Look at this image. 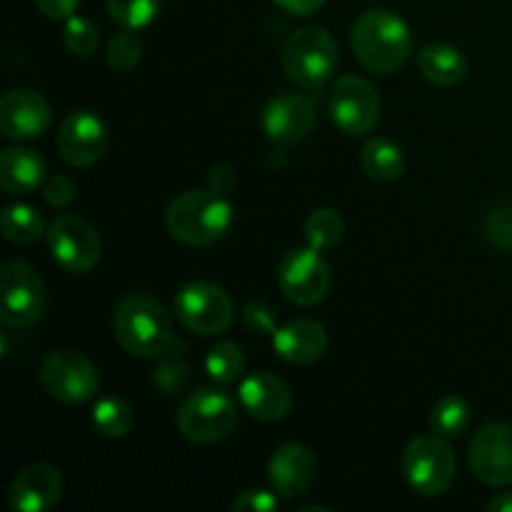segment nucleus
<instances>
[{
  "mask_svg": "<svg viewBox=\"0 0 512 512\" xmlns=\"http://www.w3.org/2000/svg\"><path fill=\"white\" fill-rule=\"evenodd\" d=\"M40 193H43L45 203H50L53 208H68L75 200V183L68 175H50L40 185Z\"/></svg>",
  "mask_w": 512,
  "mask_h": 512,
  "instance_id": "obj_35",
  "label": "nucleus"
},
{
  "mask_svg": "<svg viewBox=\"0 0 512 512\" xmlns=\"http://www.w3.org/2000/svg\"><path fill=\"white\" fill-rule=\"evenodd\" d=\"M113 333L135 358H163L175 343L170 313L145 293L120 300L113 315Z\"/></svg>",
  "mask_w": 512,
  "mask_h": 512,
  "instance_id": "obj_3",
  "label": "nucleus"
},
{
  "mask_svg": "<svg viewBox=\"0 0 512 512\" xmlns=\"http://www.w3.org/2000/svg\"><path fill=\"white\" fill-rule=\"evenodd\" d=\"M360 165L368 173V178L378 180V183H390V180H398L403 175L405 155L393 140L373 138L363 145Z\"/></svg>",
  "mask_w": 512,
  "mask_h": 512,
  "instance_id": "obj_23",
  "label": "nucleus"
},
{
  "mask_svg": "<svg viewBox=\"0 0 512 512\" xmlns=\"http://www.w3.org/2000/svg\"><path fill=\"white\" fill-rule=\"evenodd\" d=\"M48 308V293L38 270L25 260H8L0 268V323L23 330L38 323Z\"/></svg>",
  "mask_w": 512,
  "mask_h": 512,
  "instance_id": "obj_5",
  "label": "nucleus"
},
{
  "mask_svg": "<svg viewBox=\"0 0 512 512\" xmlns=\"http://www.w3.org/2000/svg\"><path fill=\"white\" fill-rule=\"evenodd\" d=\"M143 58V40L135 35V30L125 28L123 33H115L110 43L105 45V63L115 73H130Z\"/></svg>",
  "mask_w": 512,
  "mask_h": 512,
  "instance_id": "obj_29",
  "label": "nucleus"
},
{
  "mask_svg": "<svg viewBox=\"0 0 512 512\" xmlns=\"http://www.w3.org/2000/svg\"><path fill=\"white\" fill-rule=\"evenodd\" d=\"M208 183H210V188L218 190V193H223V195L230 193V188L235 185L233 168H228V165H215L208 175Z\"/></svg>",
  "mask_w": 512,
  "mask_h": 512,
  "instance_id": "obj_38",
  "label": "nucleus"
},
{
  "mask_svg": "<svg viewBox=\"0 0 512 512\" xmlns=\"http://www.w3.org/2000/svg\"><path fill=\"white\" fill-rule=\"evenodd\" d=\"M280 63L295 85L305 90H320L338 70V45L333 35L318 25L298 28L285 40Z\"/></svg>",
  "mask_w": 512,
  "mask_h": 512,
  "instance_id": "obj_4",
  "label": "nucleus"
},
{
  "mask_svg": "<svg viewBox=\"0 0 512 512\" xmlns=\"http://www.w3.org/2000/svg\"><path fill=\"white\" fill-rule=\"evenodd\" d=\"M40 385L53 400L80 405L93 398L100 388V375L93 360L78 350H55L40 365Z\"/></svg>",
  "mask_w": 512,
  "mask_h": 512,
  "instance_id": "obj_8",
  "label": "nucleus"
},
{
  "mask_svg": "<svg viewBox=\"0 0 512 512\" xmlns=\"http://www.w3.org/2000/svg\"><path fill=\"white\" fill-rule=\"evenodd\" d=\"M345 223L340 218L338 210L333 208H318L315 213H310V218L305 220V240H308L310 248L315 250H328L343 240Z\"/></svg>",
  "mask_w": 512,
  "mask_h": 512,
  "instance_id": "obj_26",
  "label": "nucleus"
},
{
  "mask_svg": "<svg viewBox=\"0 0 512 512\" xmlns=\"http://www.w3.org/2000/svg\"><path fill=\"white\" fill-rule=\"evenodd\" d=\"M470 470L490 488L512 485V425L488 423L470 443Z\"/></svg>",
  "mask_w": 512,
  "mask_h": 512,
  "instance_id": "obj_14",
  "label": "nucleus"
},
{
  "mask_svg": "<svg viewBox=\"0 0 512 512\" xmlns=\"http://www.w3.org/2000/svg\"><path fill=\"white\" fill-rule=\"evenodd\" d=\"M93 425L105 438H123L133 428V410L120 398H100L93 408Z\"/></svg>",
  "mask_w": 512,
  "mask_h": 512,
  "instance_id": "obj_27",
  "label": "nucleus"
},
{
  "mask_svg": "<svg viewBox=\"0 0 512 512\" xmlns=\"http://www.w3.org/2000/svg\"><path fill=\"white\" fill-rule=\"evenodd\" d=\"M333 123L350 138L373 133L380 123V95L373 85L358 75H345L333 85L328 98Z\"/></svg>",
  "mask_w": 512,
  "mask_h": 512,
  "instance_id": "obj_11",
  "label": "nucleus"
},
{
  "mask_svg": "<svg viewBox=\"0 0 512 512\" xmlns=\"http://www.w3.org/2000/svg\"><path fill=\"white\" fill-rule=\"evenodd\" d=\"M63 475L48 463H33L15 475L8 503L15 512H48L63 498Z\"/></svg>",
  "mask_w": 512,
  "mask_h": 512,
  "instance_id": "obj_17",
  "label": "nucleus"
},
{
  "mask_svg": "<svg viewBox=\"0 0 512 512\" xmlns=\"http://www.w3.org/2000/svg\"><path fill=\"white\" fill-rule=\"evenodd\" d=\"M240 405L255 420L275 423V420H283L290 413L293 395H290V388L278 375L268 373V370H258V373H250L240 383Z\"/></svg>",
  "mask_w": 512,
  "mask_h": 512,
  "instance_id": "obj_19",
  "label": "nucleus"
},
{
  "mask_svg": "<svg viewBox=\"0 0 512 512\" xmlns=\"http://www.w3.org/2000/svg\"><path fill=\"white\" fill-rule=\"evenodd\" d=\"M458 460L443 435H420L405 448L403 473L410 488L425 498L443 495L453 485Z\"/></svg>",
  "mask_w": 512,
  "mask_h": 512,
  "instance_id": "obj_7",
  "label": "nucleus"
},
{
  "mask_svg": "<svg viewBox=\"0 0 512 512\" xmlns=\"http://www.w3.org/2000/svg\"><path fill=\"white\" fill-rule=\"evenodd\" d=\"M420 73L440 88H453V85L463 83L465 73H468V60L460 53L455 45L448 43H430L420 50Z\"/></svg>",
  "mask_w": 512,
  "mask_h": 512,
  "instance_id": "obj_22",
  "label": "nucleus"
},
{
  "mask_svg": "<svg viewBox=\"0 0 512 512\" xmlns=\"http://www.w3.org/2000/svg\"><path fill=\"white\" fill-rule=\"evenodd\" d=\"M275 3L293 15H313L323 8L325 0H275Z\"/></svg>",
  "mask_w": 512,
  "mask_h": 512,
  "instance_id": "obj_39",
  "label": "nucleus"
},
{
  "mask_svg": "<svg viewBox=\"0 0 512 512\" xmlns=\"http://www.w3.org/2000/svg\"><path fill=\"white\" fill-rule=\"evenodd\" d=\"M235 425H238V403L220 388L195 390L178 410V430L190 443H220L233 433Z\"/></svg>",
  "mask_w": 512,
  "mask_h": 512,
  "instance_id": "obj_6",
  "label": "nucleus"
},
{
  "mask_svg": "<svg viewBox=\"0 0 512 512\" xmlns=\"http://www.w3.org/2000/svg\"><path fill=\"white\" fill-rule=\"evenodd\" d=\"M245 370L243 348L235 343H218L205 355V373L218 385L238 383Z\"/></svg>",
  "mask_w": 512,
  "mask_h": 512,
  "instance_id": "obj_25",
  "label": "nucleus"
},
{
  "mask_svg": "<svg viewBox=\"0 0 512 512\" xmlns=\"http://www.w3.org/2000/svg\"><path fill=\"white\" fill-rule=\"evenodd\" d=\"M350 45L363 68L375 75H390L413 53V33L393 10L370 8L353 23Z\"/></svg>",
  "mask_w": 512,
  "mask_h": 512,
  "instance_id": "obj_1",
  "label": "nucleus"
},
{
  "mask_svg": "<svg viewBox=\"0 0 512 512\" xmlns=\"http://www.w3.org/2000/svg\"><path fill=\"white\" fill-rule=\"evenodd\" d=\"M273 348L293 365L315 363L328 348V333L320 323L308 318L290 320L273 333Z\"/></svg>",
  "mask_w": 512,
  "mask_h": 512,
  "instance_id": "obj_20",
  "label": "nucleus"
},
{
  "mask_svg": "<svg viewBox=\"0 0 512 512\" xmlns=\"http://www.w3.org/2000/svg\"><path fill=\"white\" fill-rule=\"evenodd\" d=\"M315 455L300 443H288L273 453L268 463V478L275 493L285 500L300 498L310 490L315 480Z\"/></svg>",
  "mask_w": 512,
  "mask_h": 512,
  "instance_id": "obj_18",
  "label": "nucleus"
},
{
  "mask_svg": "<svg viewBox=\"0 0 512 512\" xmlns=\"http://www.w3.org/2000/svg\"><path fill=\"white\" fill-rule=\"evenodd\" d=\"M233 223V208L223 193L213 188H195L180 193L165 210L168 233L190 248L213 245L228 233Z\"/></svg>",
  "mask_w": 512,
  "mask_h": 512,
  "instance_id": "obj_2",
  "label": "nucleus"
},
{
  "mask_svg": "<svg viewBox=\"0 0 512 512\" xmlns=\"http://www.w3.org/2000/svg\"><path fill=\"white\" fill-rule=\"evenodd\" d=\"M50 255L60 268L85 275L103 258V243L93 225L80 215H58L45 230Z\"/></svg>",
  "mask_w": 512,
  "mask_h": 512,
  "instance_id": "obj_9",
  "label": "nucleus"
},
{
  "mask_svg": "<svg viewBox=\"0 0 512 512\" xmlns=\"http://www.w3.org/2000/svg\"><path fill=\"white\" fill-rule=\"evenodd\" d=\"M175 313L185 328L210 338V335L225 333L233 325L235 308L230 295L220 285L195 280L180 288L175 298Z\"/></svg>",
  "mask_w": 512,
  "mask_h": 512,
  "instance_id": "obj_10",
  "label": "nucleus"
},
{
  "mask_svg": "<svg viewBox=\"0 0 512 512\" xmlns=\"http://www.w3.org/2000/svg\"><path fill=\"white\" fill-rule=\"evenodd\" d=\"M0 228L3 235L15 245H30L45 233L43 215L33 208V205H8L0 218Z\"/></svg>",
  "mask_w": 512,
  "mask_h": 512,
  "instance_id": "obj_24",
  "label": "nucleus"
},
{
  "mask_svg": "<svg viewBox=\"0 0 512 512\" xmlns=\"http://www.w3.org/2000/svg\"><path fill=\"white\" fill-rule=\"evenodd\" d=\"M243 323L253 335H273L278 330L273 308L268 303H260V300H253V303L245 305Z\"/></svg>",
  "mask_w": 512,
  "mask_h": 512,
  "instance_id": "obj_34",
  "label": "nucleus"
},
{
  "mask_svg": "<svg viewBox=\"0 0 512 512\" xmlns=\"http://www.w3.org/2000/svg\"><path fill=\"white\" fill-rule=\"evenodd\" d=\"M485 238L495 250L512 253V200H503L490 208L485 218Z\"/></svg>",
  "mask_w": 512,
  "mask_h": 512,
  "instance_id": "obj_33",
  "label": "nucleus"
},
{
  "mask_svg": "<svg viewBox=\"0 0 512 512\" xmlns=\"http://www.w3.org/2000/svg\"><path fill=\"white\" fill-rule=\"evenodd\" d=\"M300 512H330L328 508H318V505H308V508H300Z\"/></svg>",
  "mask_w": 512,
  "mask_h": 512,
  "instance_id": "obj_41",
  "label": "nucleus"
},
{
  "mask_svg": "<svg viewBox=\"0 0 512 512\" xmlns=\"http://www.w3.org/2000/svg\"><path fill=\"white\" fill-rule=\"evenodd\" d=\"M110 18L128 30H140L160 13V0H105Z\"/></svg>",
  "mask_w": 512,
  "mask_h": 512,
  "instance_id": "obj_30",
  "label": "nucleus"
},
{
  "mask_svg": "<svg viewBox=\"0 0 512 512\" xmlns=\"http://www.w3.org/2000/svg\"><path fill=\"white\" fill-rule=\"evenodd\" d=\"M280 505V500L275 498L268 490H243L238 498L233 500V512H270Z\"/></svg>",
  "mask_w": 512,
  "mask_h": 512,
  "instance_id": "obj_36",
  "label": "nucleus"
},
{
  "mask_svg": "<svg viewBox=\"0 0 512 512\" xmlns=\"http://www.w3.org/2000/svg\"><path fill=\"white\" fill-rule=\"evenodd\" d=\"M63 43L78 58H93L100 48V30L95 28L93 20L70 15L63 28Z\"/></svg>",
  "mask_w": 512,
  "mask_h": 512,
  "instance_id": "obj_32",
  "label": "nucleus"
},
{
  "mask_svg": "<svg viewBox=\"0 0 512 512\" xmlns=\"http://www.w3.org/2000/svg\"><path fill=\"white\" fill-rule=\"evenodd\" d=\"M40 8V13H45L53 20H68L70 15H75L80 0H35Z\"/></svg>",
  "mask_w": 512,
  "mask_h": 512,
  "instance_id": "obj_37",
  "label": "nucleus"
},
{
  "mask_svg": "<svg viewBox=\"0 0 512 512\" xmlns=\"http://www.w3.org/2000/svg\"><path fill=\"white\" fill-rule=\"evenodd\" d=\"M180 350H183V343L175 340L173 348L163 355V363H160L158 370L153 373L155 388L163 390L165 395L180 393V390H185V385H188L190 370L188 363L183 360V355H180Z\"/></svg>",
  "mask_w": 512,
  "mask_h": 512,
  "instance_id": "obj_31",
  "label": "nucleus"
},
{
  "mask_svg": "<svg viewBox=\"0 0 512 512\" xmlns=\"http://www.w3.org/2000/svg\"><path fill=\"white\" fill-rule=\"evenodd\" d=\"M50 105L28 88L8 90L0 100V133L8 140H35L48 130Z\"/></svg>",
  "mask_w": 512,
  "mask_h": 512,
  "instance_id": "obj_16",
  "label": "nucleus"
},
{
  "mask_svg": "<svg viewBox=\"0 0 512 512\" xmlns=\"http://www.w3.org/2000/svg\"><path fill=\"white\" fill-rule=\"evenodd\" d=\"M58 153L73 168H90L103 158L108 148L105 123L90 110H73L63 118L58 130Z\"/></svg>",
  "mask_w": 512,
  "mask_h": 512,
  "instance_id": "obj_15",
  "label": "nucleus"
},
{
  "mask_svg": "<svg viewBox=\"0 0 512 512\" xmlns=\"http://www.w3.org/2000/svg\"><path fill=\"white\" fill-rule=\"evenodd\" d=\"M45 183V160L30 148H5L0 153V188L8 195L33 193Z\"/></svg>",
  "mask_w": 512,
  "mask_h": 512,
  "instance_id": "obj_21",
  "label": "nucleus"
},
{
  "mask_svg": "<svg viewBox=\"0 0 512 512\" xmlns=\"http://www.w3.org/2000/svg\"><path fill=\"white\" fill-rule=\"evenodd\" d=\"M488 512H512V493H503L495 500H490Z\"/></svg>",
  "mask_w": 512,
  "mask_h": 512,
  "instance_id": "obj_40",
  "label": "nucleus"
},
{
  "mask_svg": "<svg viewBox=\"0 0 512 512\" xmlns=\"http://www.w3.org/2000/svg\"><path fill=\"white\" fill-rule=\"evenodd\" d=\"M430 425H433V433L443 435V438H458L470 425L468 403L463 398H458V395H448L440 403H435L433 415H430Z\"/></svg>",
  "mask_w": 512,
  "mask_h": 512,
  "instance_id": "obj_28",
  "label": "nucleus"
},
{
  "mask_svg": "<svg viewBox=\"0 0 512 512\" xmlns=\"http://www.w3.org/2000/svg\"><path fill=\"white\" fill-rule=\"evenodd\" d=\"M278 283L285 298L295 305H318L330 290V265L315 248H295L285 253L278 268Z\"/></svg>",
  "mask_w": 512,
  "mask_h": 512,
  "instance_id": "obj_12",
  "label": "nucleus"
},
{
  "mask_svg": "<svg viewBox=\"0 0 512 512\" xmlns=\"http://www.w3.org/2000/svg\"><path fill=\"white\" fill-rule=\"evenodd\" d=\"M260 123L275 145H298L313 133L318 123V105L308 93H280L265 105Z\"/></svg>",
  "mask_w": 512,
  "mask_h": 512,
  "instance_id": "obj_13",
  "label": "nucleus"
}]
</instances>
